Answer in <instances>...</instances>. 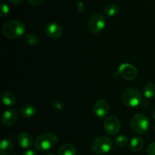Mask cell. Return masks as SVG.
<instances>
[{"mask_svg": "<svg viewBox=\"0 0 155 155\" xmlns=\"http://www.w3.org/2000/svg\"><path fill=\"white\" fill-rule=\"evenodd\" d=\"M3 34L10 39L20 38L25 33V25L18 20L7 21L2 27Z\"/></svg>", "mask_w": 155, "mask_h": 155, "instance_id": "6da1fadb", "label": "cell"}, {"mask_svg": "<svg viewBox=\"0 0 155 155\" xmlns=\"http://www.w3.org/2000/svg\"><path fill=\"white\" fill-rule=\"evenodd\" d=\"M58 142V136L53 132H44L36 138L34 145L39 151H45L52 148Z\"/></svg>", "mask_w": 155, "mask_h": 155, "instance_id": "7a4b0ae2", "label": "cell"}, {"mask_svg": "<svg viewBox=\"0 0 155 155\" xmlns=\"http://www.w3.org/2000/svg\"><path fill=\"white\" fill-rule=\"evenodd\" d=\"M113 147V142L108 137L101 135L95 138L92 144V149L96 154L101 155L108 153Z\"/></svg>", "mask_w": 155, "mask_h": 155, "instance_id": "3957f363", "label": "cell"}, {"mask_svg": "<svg viewBox=\"0 0 155 155\" xmlns=\"http://www.w3.org/2000/svg\"><path fill=\"white\" fill-rule=\"evenodd\" d=\"M131 129L135 133L143 135L146 133L149 128V121L146 115L142 113H137L132 118L130 122Z\"/></svg>", "mask_w": 155, "mask_h": 155, "instance_id": "277c9868", "label": "cell"}, {"mask_svg": "<svg viewBox=\"0 0 155 155\" xmlns=\"http://www.w3.org/2000/svg\"><path fill=\"white\" fill-rule=\"evenodd\" d=\"M122 100L129 107H135L142 103V94L136 88H128L123 94Z\"/></svg>", "mask_w": 155, "mask_h": 155, "instance_id": "5b68a950", "label": "cell"}, {"mask_svg": "<svg viewBox=\"0 0 155 155\" xmlns=\"http://www.w3.org/2000/svg\"><path fill=\"white\" fill-rule=\"evenodd\" d=\"M105 24V18L102 15L95 14L89 18V22H88V27L92 33H98L104 28Z\"/></svg>", "mask_w": 155, "mask_h": 155, "instance_id": "8992f818", "label": "cell"}, {"mask_svg": "<svg viewBox=\"0 0 155 155\" xmlns=\"http://www.w3.org/2000/svg\"><path fill=\"white\" fill-rule=\"evenodd\" d=\"M121 124L120 120L115 116H109L104 121V129L110 135H115L120 130Z\"/></svg>", "mask_w": 155, "mask_h": 155, "instance_id": "52a82bcc", "label": "cell"}, {"mask_svg": "<svg viewBox=\"0 0 155 155\" xmlns=\"http://www.w3.org/2000/svg\"><path fill=\"white\" fill-rule=\"evenodd\" d=\"M118 71H119L121 77L128 81L134 80L138 74V71L136 67L134 65L127 63L122 64L119 67Z\"/></svg>", "mask_w": 155, "mask_h": 155, "instance_id": "ba28073f", "label": "cell"}, {"mask_svg": "<svg viewBox=\"0 0 155 155\" xmlns=\"http://www.w3.org/2000/svg\"><path fill=\"white\" fill-rule=\"evenodd\" d=\"M18 119V114L14 109H9L5 111L2 116V122L5 126H12L17 122Z\"/></svg>", "mask_w": 155, "mask_h": 155, "instance_id": "9c48e42d", "label": "cell"}, {"mask_svg": "<svg viewBox=\"0 0 155 155\" xmlns=\"http://www.w3.org/2000/svg\"><path fill=\"white\" fill-rule=\"evenodd\" d=\"M46 34L52 39H58L61 37L63 33L61 26L56 22L48 23L45 27Z\"/></svg>", "mask_w": 155, "mask_h": 155, "instance_id": "30bf717a", "label": "cell"}, {"mask_svg": "<svg viewBox=\"0 0 155 155\" xmlns=\"http://www.w3.org/2000/svg\"><path fill=\"white\" fill-rule=\"evenodd\" d=\"M94 113L98 117L102 118L106 116L109 112V105L105 100H100L95 103L93 107Z\"/></svg>", "mask_w": 155, "mask_h": 155, "instance_id": "8fae6325", "label": "cell"}, {"mask_svg": "<svg viewBox=\"0 0 155 155\" xmlns=\"http://www.w3.org/2000/svg\"><path fill=\"white\" fill-rule=\"evenodd\" d=\"M18 142L23 148H29L33 145V138L27 132H21L18 137Z\"/></svg>", "mask_w": 155, "mask_h": 155, "instance_id": "7c38bea8", "label": "cell"}, {"mask_svg": "<svg viewBox=\"0 0 155 155\" xmlns=\"http://www.w3.org/2000/svg\"><path fill=\"white\" fill-rule=\"evenodd\" d=\"M58 153V155H77V149L73 144L66 143L59 147Z\"/></svg>", "mask_w": 155, "mask_h": 155, "instance_id": "4fadbf2b", "label": "cell"}, {"mask_svg": "<svg viewBox=\"0 0 155 155\" xmlns=\"http://www.w3.org/2000/svg\"><path fill=\"white\" fill-rule=\"evenodd\" d=\"M14 148L13 143L9 139H3L0 144V154L8 155L12 152Z\"/></svg>", "mask_w": 155, "mask_h": 155, "instance_id": "5bb4252c", "label": "cell"}, {"mask_svg": "<svg viewBox=\"0 0 155 155\" xmlns=\"http://www.w3.org/2000/svg\"><path fill=\"white\" fill-rule=\"evenodd\" d=\"M36 109L33 105L30 103H25L21 107V113L25 118H30L36 114Z\"/></svg>", "mask_w": 155, "mask_h": 155, "instance_id": "9a60e30c", "label": "cell"}, {"mask_svg": "<svg viewBox=\"0 0 155 155\" xmlns=\"http://www.w3.org/2000/svg\"><path fill=\"white\" fill-rule=\"evenodd\" d=\"M143 146L144 140L141 137H135L130 143V148L135 152H138L142 150Z\"/></svg>", "mask_w": 155, "mask_h": 155, "instance_id": "2e32d148", "label": "cell"}, {"mask_svg": "<svg viewBox=\"0 0 155 155\" xmlns=\"http://www.w3.org/2000/svg\"><path fill=\"white\" fill-rule=\"evenodd\" d=\"M1 97L3 104L5 106H11L16 103V97L15 96V94L11 92L3 93Z\"/></svg>", "mask_w": 155, "mask_h": 155, "instance_id": "e0dca14e", "label": "cell"}, {"mask_svg": "<svg viewBox=\"0 0 155 155\" xmlns=\"http://www.w3.org/2000/svg\"><path fill=\"white\" fill-rule=\"evenodd\" d=\"M120 9L117 5L110 4L106 6L104 9V13L107 16L109 17H114L115 15H117L119 13Z\"/></svg>", "mask_w": 155, "mask_h": 155, "instance_id": "ac0fdd59", "label": "cell"}, {"mask_svg": "<svg viewBox=\"0 0 155 155\" xmlns=\"http://www.w3.org/2000/svg\"><path fill=\"white\" fill-rule=\"evenodd\" d=\"M144 95L147 98H153L155 97V84H148L144 88Z\"/></svg>", "mask_w": 155, "mask_h": 155, "instance_id": "d6986e66", "label": "cell"}, {"mask_svg": "<svg viewBox=\"0 0 155 155\" xmlns=\"http://www.w3.org/2000/svg\"><path fill=\"white\" fill-rule=\"evenodd\" d=\"M25 40L29 45L30 46H36L39 43V38L35 33H29L25 36Z\"/></svg>", "mask_w": 155, "mask_h": 155, "instance_id": "ffe728a7", "label": "cell"}, {"mask_svg": "<svg viewBox=\"0 0 155 155\" xmlns=\"http://www.w3.org/2000/svg\"><path fill=\"white\" fill-rule=\"evenodd\" d=\"M127 143H128V138L124 135H120V136H118L117 138L115 139V144H116L117 146H118V147H125L127 144Z\"/></svg>", "mask_w": 155, "mask_h": 155, "instance_id": "44dd1931", "label": "cell"}, {"mask_svg": "<svg viewBox=\"0 0 155 155\" xmlns=\"http://www.w3.org/2000/svg\"><path fill=\"white\" fill-rule=\"evenodd\" d=\"M9 7L6 4H5V3H2L1 5V13H0V15H1L2 17H5L6 16V15H8V14L9 13Z\"/></svg>", "mask_w": 155, "mask_h": 155, "instance_id": "7402d4cb", "label": "cell"}, {"mask_svg": "<svg viewBox=\"0 0 155 155\" xmlns=\"http://www.w3.org/2000/svg\"><path fill=\"white\" fill-rule=\"evenodd\" d=\"M147 153L148 155H155V142L149 144L147 149Z\"/></svg>", "mask_w": 155, "mask_h": 155, "instance_id": "603a6c76", "label": "cell"}, {"mask_svg": "<svg viewBox=\"0 0 155 155\" xmlns=\"http://www.w3.org/2000/svg\"><path fill=\"white\" fill-rule=\"evenodd\" d=\"M29 3L33 5H39L44 2V0H28Z\"/></svg>", "mask_w": 155, "mask_h": 155, "instance_id": "cb8c5ba5", "label": "cell"}, {"mask_svg": "<svg viewBox=\"0 0 155 155\" xmlns=\"http://www.w3.org/2000/svg\"><path fill=\"white\" fill-rule=\"evenodd\" d=\"M77 10H78L79 12H83L84 11V4H83V2H79L77 3Z\"/></svg>", "mask_w": 155, "mask_h": 155, "instance_id": "d4e9b609", "label": "cell"}, {"mask_svg": "<svg viewBox=\"0 0 155 155\" xmlns=\"http://www.w3.org/2000/svg\"><path fill=\"white\" fill-rule=\"evenodd\" d=\"M22 155H36V153L33 150H27L24 152Z\"/></svg>", "mask_w": 155, "mask_h": 155, "instance_id": "484cf974", "label": "cell"}, {"mask_svg": "<svg viewBox=\"0 0 155 155\" xmlns=\"http://www.w3.org/2000/svg\"><path fill=\"white\" fill-rule=\"evenodd\" d=\"M8 1L10 2L11 3H12V4L17 5V4H19V3H21L22 0H8Z\"/></svg>", "mask_w": 155, "mask_h": 155, "instance_id": "4316f807", "label": "cell"}, {"mask_svg": "<svg viewBox=\"0 0 155 155\" xmlns=\"http://www.w3.org/2000/svg\"><path fill=\"white\" fill-rule=\"evenodd\" d=\"M152 116H153V118L155 119V106L153 108V109H152Z\"/></svg>", "mask_w": 155, "mask_h": 155, "instance_id": "83f0119b", "label": "cell"}, {"mask_svg": "<svg viewBox=\"0 0 155 155\" xmlns=\"http://www.w3.org/2000/svg\"><path fill=\"white\" fill-rule=\"evenodd\" d=\"M43 155H54V154L51 153H44Z\"/></svg>", "mask_w": 155, "mask_h": 155, "instance_id": "f1b7e54d", "label": "cell"}, {"mask_svg": "<svg viewBox=\"0 0 155 155\" xmlns=\"http://www.w3.org/2000/svg\"><path fill=\"white\" fill-rule=\"evenodd\" d=\"M154 132H155V126H154Z\"/></svg>", "mask_w": 155, "mask_h": 155, "instance_id": "f546056e", "label": "cell"}, {"mask_svg": "<svg viewBox=\"0 0 155 155\" xmlns=\"http://www.w3.org/2000/svg\"><path fill=\"white\" fill-rule=\"evenodd\" d=\"M12 155H16V154H12Z\"/></svg>", "mask_w": 155, "mask_h": 155, "instance_id": "4dcf8cb0", "label": "cell"}]
</instances>
